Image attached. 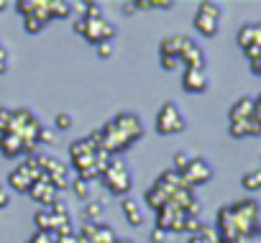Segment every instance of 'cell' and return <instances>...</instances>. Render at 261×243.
Here are the masks:
<instances>
[{
	"label": "cell",
	"mask_w": 261,
	"mask_h": 243,
	"mask_svg": "<svg viewBox=\"0 0 261 243\" xmlns=\"http://www.w3.org/2000/svg\"><path fill=\"white\" fill-rule=\"evenodd\" d=\"M59 141V133L54 128H41L39 131V144H57Z\"/></svg>",
	"instance_id": "obj_30"
},
{
	"label": "cell",
	"mask_w": 261,
	"mask_h": 243,
	"mask_svg": "<svg viewBox=\"0 0 261 243\" xmlns=\"http://www.w3.org/2000/svg\"><path fill=\"white\" fill-rule=\"evenodd\" d=\"M41 177V172L31 164V159H26V161H21L11 174H8V187L11 190H16V192H21V195H29V190L34 187V182Z\"/></svg>",
	"instance_id": "obj_8"
},
{
	"label": "cell",
	"mask_w": 261,
	"mask_h": 243,
	"mask_svg": "<svg viewBox=\"0 0 261 243\" xmlns=\"http://www.w3.org/2000/svg\"><path fill=\"white\" fill-rule=\"evenodd\" d=\"M74 3H67V0H49V13L51 18H67L72 13Z\"/></svg>",
	"instance_id": "obj_22"
},
{
	"label": "cell",
	"mask_w": 261,
	"mask_h": 243,
	"mask_svg": "<svg viewBox=\"0 0 261 243\" xmlns=\"http://www.w3.org/2000/svg\"><path fill=\"white\" fill-rule=\"evenodd\" d=\"M11 6H13V3H11V0H0V13H3L6 8H11Z\"/></svg>",
	"instance_id": "obj_42"
},
{
	"label": "cell",
	"mask_w": 261,
	"mask_h": 243,
	"mask_svg": "<svg viewBox=\"0 0 261 243\" xmlns=\"http://www.w3.org/2000/svg\"><path fill=\"white\" fill-rule=\"evenodd\" d=\"M8 64H11V54H8V46L0 41V74L8 72Z\"/></svg>",
	"instance_id": "obj_33"
},
{
	"label": "cell",
	"mask_w": 261,
	"mask_h": 243,
	"mask_svg": "<svg viewBox=\"0 0 261 243\" xmlns=\"http://www.w3.org/2000/svg\"><path fill=\"white\" fill-rule=\"evenodd\" d=\"M39 131H41V123H39V118H36L29 107L13 110L8 133L18 136L21 141H36V144H39Z\"/></svg>",
	"instance_id": "obj_6"
},
{
	"label": "cell",
	"mask_w": 261,
	"mask_h": 243,
	"mask_svg": "<svg viewBox=\"0 0 261 243\" xmlns=\"http://www.w3.org/2000/svg\"><path fill=\"white\" fill-rule=\"evenodd\" d=\"M182 87H185V92H190V95H202V92H207V87H210V77H207L205 69H185V74H182Z\"/></svg>",
	"instance_id": "obj_13"
},
{
	"label": "cell",
	"mask_w": 261,
	"mask_h": 243,
	"mask_svg": "<svg viewBox=\"0 0 261 243\" xmlns=\"http://www.w3.org/2000/svg\"><path fill=\"white\" fill-rule=\"evenodd\" d=\"M238 44H241V49L261 46V23H246V26H241V31H238Z\"/></svg>",
	"instance_id": "obj_20"
},
{
	"label": "cell",
	"mask_w": 261,
	"mask_h": 243,
	"mask_svg": "<svg viewBox=\"0 0 261 243\" xmlns=\"http://www.w3.org/2000/svg\"><path fill=\"white\" fill-rule=\"evenodd\" d=\"M85 18V16H82ZM82 39H87L92 46L102 44V41H113L115 39V26L108 21V18H85V31H82Z\"/></svg>",
	"instance_id": "obj_11"
},
{
	"label": "cell",
	"mask_w": 261,
	"mask_h": 243,
	"mask_svg": "<svg viewBox=\"0 0 261 243\" xmlns=\"http://www.w3.org/2000/svg\"><path fill=\"white\" fill-rule=\"evenodd\" d=\"M120 207H123V215H125L128 225H134V228H141V225H144V210H141L139 200L123 197V200H120Z\"/></svg>",
	"instance_id": "obj_18"
},
{
	"label": "cell",
	"mask_w": 261,
	"mask_h": 243,
	"mask_svg": "<svg viewBox=\"0 0 261 243\" xmlns=\"http://www.w3.org/2000/svg\"><path fill=\"white\" fill-rule=\"evenodd\" d=\"M187 164H190V154H187V151H177V154H174V167H172V169H174L177 174H182Z\"/></svg>",
	"instance_id": "obj_29"
},
{
	"label": "cell",
	"mask_w": 261,
	"mask_h": 243,
	"mask_svg": "<svg viewBox=\"0 0 261 243\" xmlns=\"http://www.w3.org/2000/svg\"><path fill=\"white\" fill-rule=\"evenodd\" d=\"M80 8H85V18L95 21V18H105L102 3H80Z\"/></svg>",
	"instance_id": "obj_26"
},
{
	"label": "cell",
	"mask_w": 261,
	"mask_h": 243,
	"mask_svg": "<svg viewBox=\"0 0 261 243\" xmlns=\"http://www.w3.org/2000/svg\"><path fill=\"white\" fill-rule=\"evenodd\" d=\"M185 220H187V212L182 207H177L174 202L156 210V228L164 233H179V230L185 233Z\"/></svg>",
	"instance_id": "obj_9"
},
{
	"label": "cell",
	"mask_w": 261,
	"mask_h": 243,
	"mask_svg": "<svg viewBox=\"0 0 261 243\" xmlns=\"http://www.w3.org/2000/svg\"><path fill=\"white\" fill-rule=\"evenodd\" d=\"M100 182H102V187H105L110 195H118V197H128L130 187H134L130 169H128V164H125L120 156H110L108 167H105L102 174H100Z\"/></svg>",
	"instance_id": "obj_3"
},
{
	"label": "cell",
	"mask_w": 261,
	"mask_h": 243,
	"mask_svg": "<svg viewBox=\"0 0 261 243\" xmlns=\"http://www.w3.org/2000/svg\"><path fill=\"white\" fill-rule=\"evenodd\" d=\"M11 115H13V110H11V107H0V133H8Z\"/></svg>",
	"instance_id": "obj_32"
},
{
	"label": "cell",
	"mask_w": 261,
	"mask_h": 243,
	"mask_svg": "<svg viewBox=\"0 0 261 243\" xmlns=\"http://www.w3.org/2000/svg\"><path fill=\"white\" fill-rule=\"evenodd\" d=\"M164 240H167V233L159 230V228H154L151 230V243H164Z\"/></svg>",
	"instance_id": "obj_39"
},
{
	"label": "cell",
	"mask_w": 261,
	"mask_h": 243,
	"mask_svg": "<svg viewBox=\"0 0 261 243\" xmlns=\"http://www.w3.org/2000/svg\"><path fill=\"white\" fill-rule=\"evenodd\" d=\"M159 62H162V69H164V72H174V69L182 64L179 59H172V57H159Z\"/></svg>",
	"instance_id": "obj_35"
},
{
	"label": "cell",
	"mask_w": 261,
	"mask_h": 243,
	"mask_svg": "<svg viewBox=\"0 0 261 243\" xmlns=\"http://www.w3.org/2000/svg\"><path fill=\"white\" fill-rule=\"evenodd\" d=\"M185 179L174 172V169H167V172H162L159 174V179L149 187V192H146V202H149V207L156 212V210H162L164 205H169L172 202V195H174V190L182 184Z\"/></svg>",
	"instance_id": "obj_4"
},
{
	"label": "cell",
	"mask_w": 261,
	"mask_h": 243,
	"mask_svg": "<svg viewBox=\"0 0 261 243\" xmlns=\"http://www.w3.org/2000/svg\"><path fill=\"white\" fill-rule=\"evenodd\" d=\"M82 31H85V18H77V21H74V34L82 36Z\"/></svg>",
	"instance_id": "obj_40"
},
{
	"label": "cell",
	"mask_w": 261,
	"mask_h": 243,
	"mask_svg": "<svg viewBox=\"0 0 261 243\" xmlns=\"http://www.w3.org/2000/svg\"><path fill=\"white\" fill-rule=\"evenodd\" d=\"M34 223H36V228H39L41 233L51 230V212H49V207H44V210H36V215H34Z\"/></svg>",
	"instance_id": "obj_24"
},
{
	"label": "cell",
	"mask_w": 261,
	"mask_h": 243,
	"mask_svg": "<svg viewBox=\"0 0 261 243\" xmlns=\"http://www.w3.org/2000/svg\"><path fill=\"white\" fill-rule=\"evenodd\" d=\"M185 126H187L185 110L174 100H167L156 113V133L159 136H174V133H182Z\"/></svg>",
	"instance_id": "obj_5"
},
{
	"label": "cell",
	"mask_w": 261,
	"mask_h": 243,
	"mask_svg": "<svg viewBox=\"0 0 261 243\" xmlns=\"http://www.w3.org/2000/svg\"><path fill=\"white\" fill-rule=\"evenodd\" d=\"M230 120H246V118H256L261 120V97H241L230 105L228 110Z\"/></svg>",
	"instance_id": "obj_12"
},
{
	"label": "cell",
	"mask_w": 261,
	"mask_h": 243,
	"mask_svg": "<svg viewBox=\"0 0 261 243\" xmlns=\"http://www.w3.org/2000/svg\"><path fill=\"white\" fill-rule=\"evenodd\" d=\"M115 243H134V240H128V238H118Z\"/></svg>",
	"instance_id": "obj_43"
},
{
	"label": "cell",
	"mask_w": 261,
	"mask_h": 243,
	"mask_svg": "<svg viewBox=\"0 0 261 243\" xmlns=\"http://www.w3.org/2000/svg\"><path fill=\"white\" fill-rule=\"evenodd\" d=\"M118 240V233L105 225V223H95V233H92V243H115Z\"/></svg>",
	"instance_id": "obj_21"
},
{
	"label": "cell",
	"mask_w": 261,
	"mask_h": 243,
	"mask_svg": "<svg viewBox=\"0 0 261 243\" xmlns=\"http://www.w3.org/2000/svg\"><path fill=\"white\" fill-rule=\"evenodd\" d=\"M29 195H31L39 205H44V207H51V205L59 200V192L51 187V182L46 179V174H41V177L34 182V187L29 190Z\"/></svg>",
	"instance_id": "obj_14"
},
{
	"label": "cell",
	"mask_w": 261,
	"mask_h": 243,
	"mask_svg": "<svg viewBox=\"0 0 261 243\" xmlns=\"http://www.w3.org/2000/svg\"><path fill=\"white\" fill-rule=\"evenodd\" d=\"M241 184H243V190L256 192V190L261 187V169H251L248 174H243V177H241Z\"/></svg>",
	"instance_id": "obj_23"
},
{
	"label": "cell",
	"mask_w": 261,
	"mask_h": 243,
	"mask_svg": "<svg viewBox=\"0 0 261 243\" xmlns=\"http://www.w3.org/2000/svg\"><path fill=\"white\" fill-rule=\"evenodd\" d=\"M251 72H253V74H261V59H253V62H251Z\"/></svg>",
	"instance_id": "obj_41"
},
{
	"label": "cell",
	"mask_w": 261,
	"mask_h": 243,
	"mask_svg": "<svg viewBox=\"0 0 261 243\" xmlns=\"http://www.w3.org/2000/svg\"><path fill=\"white\" fill-rule=\"evenodd\" d=\"M26 243H57V235H54L51 230H46V233L36 230V233H34V238H31V240H26Z\"/></svg>",
	"instance_id": "obj_31"
},
{
	"label": "cell",
	"mask_w": 261,
	"mask_h": 243,
	"mask_svg": "<svg viewBox=\"0 0 261 243\" xmlns=\"http://www.w3.org/2000/svg\"><path fill=\"white\" fill-rule=\"evenodd\" d=\"M228 207H230V215H233V223H236L238 235L253 240V238L261 233V225H258V212H261V210H258V202L251 200V197H246V200L233 202V205H228Z\"/></svg>",
	"instance_id": "obj_2"
},
{
	"label": "cell",
	"mask_w": 261,
	"mask_h": 243,
	"mask_svg": "<svg viewBox=\"0 0 261 243\" xmlns=\"http://www.w3.org/2000/svg\"><path fill=\"white\" fill-rule=\"evenodd\" d=\"M243 54L248 57V62H253V59L261 57V46H248V49H243Z\"/></svg>",
	"instance_id": "obj_38"
},
{
	"label": "cell",
	"mask_w": 261,
	"mask_h": 243,
	"mask_svg": "<svg viewBox=\"0 0 261 243\" xmlns=\"http://www.w3.org/2000/svg\"><path fill=\"white\" fill-rule=\"evenodd\" d=\"M0 154H3L6 159L23 156V141L13 133H0Z\"/></svg>",
	"instance_id": "obj_19"
},
{
	"label": "cell",
	"mask_w": 261,
	"mask_h": 243,
	"mask_svg": "<svg viewBox=\"0 0 261 243\" xmlns=\"http://www.w3.org/2000/svg\"><path fill=\"white\" fill-rule=\"evenodd\" d=\"M190 36H167L162 44H159V57H172V59H179L185 46H187Z\"/></svg>",
	"instance_id": "obj_17"
},
{
	"label": "cell",
	"mask_w": 261,
	"mask_h": 243,
	"mask_svg": "<svg viewBox=\"0 0 261 243\" xmlns=\"http://www.w3.org/2000/svg\"><path fill=\"white\" fill-rule=\"evenodd\" d=\"M8 205H11V195L6 192L3 182H0V210H3V207H8Z\"/></svg>",
	"instance_id": "obj_37"
},
{
	"label": "cell",
	"mask_w": 261,
	"mask_h": 243,
	"mask_svg": "<svg viewBox=\"0 0 261 243\" xmlns=\"http://www.w3.org/2000/svg\"><path fill=\"white\" fill-rule=\"evenodd\" d=\"M105 210V200H95V202H87V207H85V215H87V223H95L97 218H100V212Z\"/></svg>",
	"instance_id": "obj_27"
},
{
	"label": "cell",
	"mask_w": 261,
	"mask_h": 243,
	"mask_svg": "<svg viewBox=\"0 0 261 243\" xmlns=\"http://www.w3.org/2000/svg\"><path fill=\"white\" fill-rule=\"evenodd\" d=\"M230 136L246 139V136H261V120L246 118V120H230Z\"/></svg>",
	"instance_id": "obj_16"
},
{
	"label": "cell",
	"mask_w": 261,
	"mask_h": 243,
	"mask_svg": "<svg viewBox=\"0 0 261 243\" xmlns=\"http://www.w3.org/2000/svg\"><path fill=\"white\" fill-rule=\"evenodd\" d=\"M179 62L185 64V69H205V64H207L205 51H202V49H200L192 39L187 41V46H185V51H182Z\"/></svg>",
	"instance_id": "obj_15"
},
{
	"label": "cell",
	"mask_w": 261,
	"mask_h": 243,
	"mask_svg": "<svg viewBox=\"0 0 261 243\" xmlns=\"http://www.w3.org/2000/svg\"><path fill=\"white\" fill-rule=\"evenodd\" d=\"M97 57H100V59H110V57H113V41L97 44Z\"/></svg>",
	"instance_id": "obj_34"
},
{
	"label": "cell",
	"mask_w": 261,
	"mask_h": 243,
	"mask_svg": "<svg viewBox=\"0 0 261 243\" xmlns=\"http://www.w3.org/2000/svg\"><path fill=\"white\" fill-rule=\"evenodd\" d=\"M23 26H26V31H29V34H39V31L44 29V23H41V21H36V18H23Z\"/></svg>",
	"instance_id": "obj_36"
},
{
	"label": "cell",
	"mask_w": 261,
	"mask_h": 243,
	"mask_svg": "<svg viewBox=\"0 0 261 243\" xmlns=\"http://www.w3.org/2000/svg\"><path fill=\"white\" fill-rule=\"evenodd\" d=\"M179 177L185 179V184H190V187L195 190L197 184H207V182L213 179V167H210V161L202 159V156H190V164L185 167V172H182Z\"/></svg>",
	"instance_id": "obj_10"
},
{
	"label": "cell",
	"mask_w": 261,
	"mask_h": 243,
	"mask_svg": "<svg viewBox=\"0 0 261 243\" xmlns=\"http://www.w3.org/2000/svg\"><path fill=\"white\" fill-rule=\"evenodd\" d=\"M95 133H97V144H100L102 151H108L110 156H120L125 149H130L136 141H141L144 123L136 113L125 110V113H118L115 118H110Z\"/></svg>",
	"instance_id": "obj_1"
},
{
	"label": "cell",
	"mask_w": 261,
	"mask_h": 243,
	"mask_svg": "<svg viewBox=\"0 0 261 243\" xmlns=\"http://www.w3.org/2000/svg\"><path fill=\"white\" fill-rule=\"evenodd\" d=\"M72 128V115L69 113H57L54 118V131H69Z\"/></svg>",
	"instance_id": "obj_28"
},
{
	"label": "cell",
	"mask_w": 261,
	"mask_h": 243,
	"mask_svg": "<svg viewBox=\"0 0 261 243\" xmlns=\"http://www.w3.org/2000/svg\"><path fill=\"white\" fill-rule=\"evenodd\" d=\"M220 21H223V8H220L218 3H213V0H205V3L197 6L195 29H197L202 36L213 39V36L218 34V29H220Z\"/></svg>",
	"instance_id": "obj_7"
},
{
	"label": "cell",
	"mask_w": 261,
	"mask_h": 243,
	"mask_svg": "<svg viewBox=\"0 0 261 243\" xmlns=\"http://www.w3.org/2000/svg\"><path fill=\"white\" fill-rule=\"evenodd\" d=\"M69 187L74 190V195H77L80 200H90V197H92V184L85 182V179H74Z\"/></svg>",
	"instance_id": "obj_25"
}]
</instances>
